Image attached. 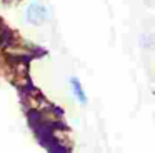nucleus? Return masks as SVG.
<instances>
[{
    "label": "nucleus",
    "instance_id": "f03ea898",
    "mask_svg": "<svg viewBox=\"0 0 155 153\" xmlns=\"http://www.w3.org/2000/svg\"><path fill=\"white\" fill-rule=\"evenodd\" d=\"M68 82H70L72 93H74V96L77 98V102L80 103V105H87L88 98H87V95H85V90H84V86H82L80 80H78L77 76H72V78L68 80Z\"/></svg>",
    "mask_w": 155,
    "mask_h": 153
},
{
    "label": "nucleus",
    "instance_id": "f257e3e1",
    "mask_svg": "<svg viewBox=\"0 0 155 153\" xmlns=\"http://www.w3.org/2000/svg\"><path fill=\"white\" fill-rule=\"evenodd\" d=\"M47 18H48V10H47V7H44L40 2L32 0L27 5V8H25V20H27L30 25H40V23H44Z\"/></svg>",
    "mask_w": 155,
    "mask_h": 153
}]
</instances>
